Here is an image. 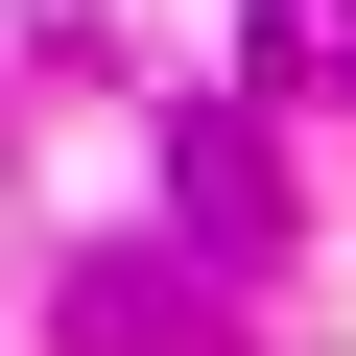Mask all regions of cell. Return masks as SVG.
I'll return each instance as SVG.
<instances>
[{"mask_svg":"<svg viewBox=\"0 0 356 356\" xmlns=\"http://www.w3.org/2000/svg\"><path fill=\"white\" fill-rule=\"evenodd\" d=\"M48 309H72V356H238V332H214V285H191V261H72V285H48Z\"/></svg>","mask_w":356,"mask_h":356,"instance_id":"obj_1","label":"cell"},{"mask_svg":"<svg viewBox=\"0 0 356 356\" xmlns=\"http://www.w3.org/2000/svg\"><path fill=\"white\" fill-rule=\"evenodd\" d=\"M166 166H191V238H238V261L285 238V191H261V119H191V143H166Z\"/></svg>","mask_w":356,"mask_h":356,"instance_id":"obj_2","label":"cell"},{"mask_svg":"<svg viewBox=\"0 0 356 356\" xmlns=\"http://www.w3.org/2000/svg\"><path fill=\"white\" fill-rule=\"evenodd\" d=\"M261 48L285 72H356V0H261Z\"/></svg>","mask_w":356,"mask_h":356,"instance_id":"obj_3","label":"cell"}]
</instances>
